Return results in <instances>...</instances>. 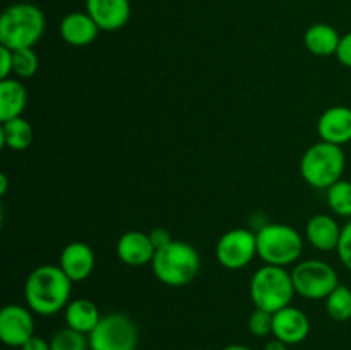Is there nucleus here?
<instances>
[{
	"mask_svg": "<svg viewBox=\"0 0 351 350\" xmlns=\"http://www.w3.org/2000/svg\"><path fill=\"white\" fill-rule=\"evenodd\" d=\"M74 281L64 273L60 266L41 264L34 268L24 283V299L27 307L40 316H53L65 311L71 301Z\"/></svg>",
	"mask_w": 351,
	"mask_h": 350,
	"instance_id": "f257e3e1",
	"label": "nucleus"
},
{
	"mask_svg": "<svg viewBox=\"0 0 351 350\" xmlns=\"http://www.w3.org/2000/svg\"><path fill=\"white\" fill-rule=\"evenodd\" d=\"M273 312L257 309L249 316V329L254 336H266L273 333Z\"/></svg>",
	"mask_w": 351,
	"mask_h": 350,
	"instance_id": "a878e982",
	"label": "nucleus"
},
{
	"mask_svg": "<svg viewBox=\"0 0 351 350\" xmlns=\"http://www.w3.org/2000/svg\"><path fill=\"white\" fill-rule=\"evenodd\" d=\"M50 347L51 350H88L89 338H86L84 333H79L65 326L51 336Z\"/></svg>",
	"mask_w": 351,
	"mask_h": 350,
	"instance_id": "b1692460",
	"label": "nucleus"
},
{
	"mask_svg": "<svg viewBox=\"0 0 351 350\" xmlns=\"http://www.w3.org/2000/svg\"><path fill=\"white\" fill-rule=\"evenodd\" d=\"M0 143L3 148L12 151H24L33 143V127L24 117L10 119L2 122L0 129Z\"/></svg>",
	"mask_w": 351,
	"mask_h": 350,
	"instance_id": "412c9836",
	"label": "nucleus"
},
{
	"mask_svg": "<svg viewBox=\"0 0 351 350\" xmlns=\"http://www.w3.org/2000/svg\"><path fill=\"white\" fill-rule=\"evenodd\" d=\"M99 27L88 12H69L60 21V36L71 47H88L98 38Z\"/></svg>",
	"mask_w": 351,
	"mask_h": 350,
	"instance_id": "f3484780",
	"label": "nucleus"
},
{
	"mask_svg": "<svg viewBox=\"0 0 351 350\" xmlns=\"http://www.w3.org/2000/svg\"><path fill=\"white\" fill-rule=\"evenodd\" d=\"M346 156L341 146L319 141L307 148L300 160V174L314 189H329L341 180Z\"/></svg>",
	"mask_w": 351,
	"mask_h": 350,
	"instance_id": "423d86ee",
	"label": "nucleus"
},
{
	"mask_svg": "<svg viewBox=\"0 0 351 350\" xmlns=\"http://www.w3.org/2000/svg\"><path fill=\"white\" fill-rule=\"evenodd\" d=\"M341 41V34L328 23H315L307 27L304 34L305 48L315 57H331L336 55Z\"/></svg>",
	"mask_w": 351,
	"mask_h": 350,
	"instance_id": "a211bd4d",
	"label": "nucleus"
},
{
	"mask_svg": "<svg viewBox=\"0 0 351 350\" xmlns=\"http://www.w3.org/2000/svg\"><path fill=\"white\" fill-rule=\"evenodd\" d=\"M149 237H151V242H153L154 247H156V250L161 249V247L168 246V244L173 240L171 233L168 232L167 229H163V226H156V229L151 230Z\"/></svg>",
	"mask_w": 351,
	"mask_h": 350,
	"instance_id": "c756f323",
	"label": "nucleus"
},
{
	"mask_svg": "<svg viewBox=\"0 0 351 350\" xmlns=\"http://www.w3.org/2000/svg\"><path fill=\"white\" fill-rule=\"evenodd\" d=\"M257 256L264 264L287 268L304 253V240L297 229L285 223H266L257 230Z\"/></svg>",
	"mask_w": 351,
	"mask_h": 350,
	"instance_id": "39448f33",
	"label": "nucleus"
},
{
	"mask_svg": "<svg viewBox=\"0 0 351 350\" xmlns=\"http://www.w3.org/2000/svg\"><path fill=\"white\" fill-rule=\"evenodd\" d=\"M335 57L338 58L339 64L351 69V31L341 36V41H339L338 51H336Z\"/></svg>",
	"mask_w": 351,
	"mask_h": 350,
	"instance_id": "c85d7f7f",
	"label": "nucleus"
},
{
	"mask_svg": "<svg viewBox=\"0 0 351 350\" xmlns=\"http://www.w3.org/2000/svg\"><path fill=\"white\" fill-rule=\"evenodd\" d=\"M326 311L335 321L345 323L351 319V288L339 283L326 297Z\"/></svg>",
	"mask_w": 351,
	"mask_h": 350,
	"instance_id": "4be33fe9",
	"label": "nucleus"
},
{
	"mask_svg": "<svg viewBox=\"0 0 351 350\" xmlns=\"http://www.w3.org/2000/svg\"><path fill=\"white\" fill-rule=\"evenodd\" d=\"M86 12L101 31H119L129 23V0H86Z\"/></svg>",
	"mask_w": 351,
	"mask_h": 350,
	"instance_id": "f8f14e48",
	"label": "nucleus"
},
{
	"mask_svg": "<svg viewBox=\"0 0 351 350\" xmlns=\"http://www.w3.org/2000/svg\"><path fill=\"white\" fill-rule=\"evenodd\" d=\"M311 333V321L302 309L295 305H287L274 312L273 316V335L287 345L302 343Z\"/></svg>",
	"mask_w": 351,
	"mask_h": 350,
	"instance_id": "9b49d317",
	"label": "nucleus"
},
{
	"mask_svg": "<svg viewBox=\"0 0 351 350\" xmlns=\"http://www.w3.org/2000/svg\"><path fill=\"white\" fill-rule=\"evenodd\" d=\"M291 271L281 266L264 264L250 278V299L257 309L278 312L280 309L291 305L295 297Z\"/></svg>",
	"mask_w": 351,
	"mask_h": 350,
	"instance_id": "20e7f679",
	"label": "nucleus"
},
{
	"mask_svg": "<svg viewBox=\"0 0 351 350\" xmlns=\"http://www.w3.org/2000/svg\"><path fill=\"white\" fill-rule=\"evenodd\" d=\"M101 319L99 309L91 299H74L65 307V323L69 328L89 335Z\"/></svg>",
	"mask_w": 351,
	"mask_h": 350,
	"instance_id": "aec40b11",
	"label": "nucleus"
},
{
	"mask_svg": "<svg viewBox=\"0 0 351 350\" xmlns=\"http://www.w3.org/2000/svg\"><path fill=\"white\" fill-rule=\"evenodd\" d=\"M21 350H51V347H50V342H47L45 338H40V336H31V338L21 347Z\"/></svg>",
	"mask_w": 351,
	"mask_h": 350,
	"instance_id": "7c9ffc66",
	"label": "nucleus"
},
{
	"mask_svg": "<svg viewBox=\"0 0 351 350\" xmlns=\"http://www.w3.org/2000/svg\"><path fill=\"white\" fill-rule=\"evenodd\" d=\"M338 256L341 259L343 266L351 271V220L343 226L341 230V239L338 244Z\"/></svg>",
	"mask_w": 351,
	"mask_h": 350,
	"instance_id": "bb28decb",
	"label": "nucleus"
},
{
	"mask_svg": "<svg viewBox=\"0 0 351 350\" xmlns=\"http://www.w3.org/2000/svg\"><path fill=\"white\" fill-rule=\"evenodd\" d=\"M295 292L308 301L326 299L339 285L338 273L321 259H305L291 270Z\"/></svg>",
	"mask_w": 351,
	"mask_h": 350,
	"instance_id": "6e6552de",
	"label": "nucleus"
},
{
	"mask_svg": "<svg viewBox=\"0 0 351 350\" xmlns=\"http://www.w3.org/2000/svg\"><path fill=\"white\" fill-rule=\"evenodd\" d=\"M223 350H252L245 345H240V343H232V345H226Z\"/></svg>",
	"mask_w": 351,
	"mask_h": 350,
	"instance_id": "72a5a7b5",
	"label": "nucleus"
},
{
	"mask_svg": "<svg viewBox=\"0 0 351 350\" xmlns=\"http://www.w3.org/2000/svg\"><path fill=\"white\" fill-rule=\"evenodd\" d=\"M156 247L151 242L149 233L129 230L117 242V256L127 266H144L153 263Z\"/></svg>",
	"mask_w": 351,
	"mask_h": 350,
	"instance_id": "4468645a",
	"label": "nucleus"
},
{
	"mask_svg": "<svg viewBox=\"0 0 351 350\" xmlns=\"http://www.w3.org/2000/svg\"><path fill=\"white\" fill-rule=\"evenodd\" d=\"M40 67V58L33 48L14 50V75L19 79L33 78Z\"/></svg>",
	"mask_w": 351,
	"mask_h": 350,
	"instance_id": "393cba45",
	"label": "nucleus"
},
{
	"mask_svg": "<svg viewBox=\"0 0 351 350\" xmlns=\"http://www.w3.org/2000/svg\"><path fill=\"white\" fill-rule=\"evenodd\" d=\"M96 264L95 250L86 242H71L60 254V264L64 273L72 281H82L93 273Z\"/></svg>",
	"mask_w": 351,
	"mask_h": 350,
	"instance_id": "2eb2a0df",
	"label": "nucleus"
},
{
	"mask_svg": "<svg viewBox=\"0 0 351 350\" xmlns=\"http://www.w3.org/2000/svg\"><path fill=\"white\" fill-rule=\"evenodd\" d=\"M26 105V86L19 79H2L0 81V120L7 122L10 119L23 117Z\"/></svg>",
	"mask_w": 351,
	"mask_h": 350,
	"instance_id": "6ab92c4d",
	"label": "nucleus"
},
{
	"mask_svg": "<svg viewBox=\"0 0 351 350\" xmlns=\"http://www.w3.org/2000/svg\"><path fill=\"white\" fill-rule=\"evenodd\" d=\"M264 350H288V345L285 342H281V340L274 338V340H271V342L266 343Z\"/></svg>",
	"mask_w": 351,
	"mask_h": 350,
	"instance_id": "2f4dec72",
	"label": "nucleus"
},
{
	"mask_svg": "<svg viewBox=\"0 0 351 350\" xmlns=\"http://www.w3.org/2000/svg\"><path fill=\"white\" fill-rule=\"evenodd\" d=\"M341 226L336 222L335 216L326 213L314 215L305 226V239L314 249L329 253L338 249L339 239H341Z\"/></svg>",
	"mask_w": 351,
	"mask_h": 350,
	"instance_id": "dca6fc26",
	"label": "nucleus"
},
{
	"mask_svg": "<svg viewBox=\"0 0 351 350\" xmlns=\"http://www.w3.org/2000/svg\"><path fill=\"white\" fill-rule=\"evenodd\" d=\"M91 350H136L139 342L137 326L122 312L101 316L96 328L88 335Z\"/></svg>",
	"mask_w": 351,
	"mask_h": 350,
	"instance_id": "0eeeda50",
	"label": "nucleus"
},
{
	"mask_svg": "<svg viewBox=\"0 0 351 350\" xmlns=\"http://www.w3.org/2000/svg\"><path fill=\"white\" fill-rule=\"evenodd\" d=\"M321 141L343 146L351 141V106L336 105L324 110L317 120Z\"/></svg>",
	"mask_w": 351,
	"mask_h": 350,
	"instance_id": "ddd939ff",
	"label": "nucleus"
},
{
	"mask_svg": "<svg viewBox=\"0 0 351 350\" xmlns=\"http://www.w3.org/2000/svg\"><path fill=\"white\" fill-rule=\"evenodd\" d=\"M47 19L34 3L17 2L0 16V45L10 50L33 48L43 38Z\"/></svg>",
	"mask_w": 351,
	"mask_h": 350,
	"instance_id": "f03ea898",
	"label": "nucleus"
},
{
	"mask_svg": "<svg viewBox=\"0 0 351 350\" xmlns=\"http://www.w3.org/2000/svg\"><path fill=\"white\" fill-rule=\"evenodd\" d=\"M151 266L161 283L168 287H185L197 277L201 257L191 244L173 239L168 246L156 250Z\"/></svg>",
	"mask_w": 351,
	"mask_h": 350,
	"instance_id": "7ed1b4c3",
	"label": "nucleus"
},
{
	"mask_svg": "<svg viewBox=\"0 0 351 350\" xmlns=\"http://www.w3.org/2000/svg\"><path fill=\"white\" fill-rule=\"evenodd\" d=\"M257 256V235L247 229H232L219 237L216 259L226 270H242Z\"/></svg>",
	"mask_w": 351,
	"mask_h": 350,
	"instance_id": "1a4fd4ad",
	"label": "nucleus"
},
{
	"mask_svg": "<svg viewBox=\"0 0 351 350\" xmlns=\"http://www.w3.org/2000/svg\"><path fill=\"white\" fill-rule=\"evenodd\" d=\"M34 336V319L29 307L9 304L0 311V340L9 347H23Z\"/></svg>",
	"mask_w": 351,
	"mask_h": 350,
	"instance_id": "9d476101",
	"label": "nucleus"
},
{
	"mask_svg": "<svg viewBox=\"0 0 351 350\" xmlns=\"http://www.w3.org/2000/svg\"><path fill=\"white\" fill-rule=\"evenodd\" d=\"M14 74V50L0 45V79H9Z\"/></svg>",
	"mask_w": 351,
	"mask_h": 350,
	"instance_id": "cd10ccee",
	"label": "nucleus"
},
{
	"mask_svg": "<svg viewBox=\"0 0 351 350\" xmlns=\"http://www.w3.org/2000/svg\"><path fill=\"white\" fill-rule=\"evenodd\" d=\"M326 198H328L329 209L335 215L351 216V182L350 180H338L331 187L326 189Z\"/></svg>",
	"mask_w": 351,
	"mask_h": 350,
	"instance_id": "5701e85b",
	"label": "nucleus"
},
{
	"mask_svg": "<svg viewBox=\"0 0 351 350\" xmlns=\"http://www.w3.org/2000/svg\"><path fill=\"white\" fill-rule=\"evenodd\" d=\"M7 187H9V180H7V175H0V196H5Z\"/></svg>",
	"mask_w": 351,
	"mask_h": 350,
	"instance_id": "473e14b6",
	"label": "nucleus"
}]
</instances>
